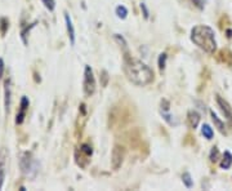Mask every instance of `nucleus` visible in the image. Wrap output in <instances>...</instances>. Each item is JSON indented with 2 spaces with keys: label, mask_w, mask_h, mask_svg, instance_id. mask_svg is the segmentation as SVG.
<instances>
[{
  "label": "nucleus",
  "mask_w": 232,
  "mask_h": 191,
  "mask_svg": "<svg viewBox=\"0 0 232 191\" xmlns=\"http://www.w3.org/2000/svg\"><path fill=\"white\" fill-rule=\"evenodd\" d=\"M141 9H143V13H145V17L147 18V17H148V10H147V8H146V5L143 4V3L141 4Z\"/></svg>",
  "instance_id": "obj_23"
},
{
  "label": "nucleus",
  "mask_w": 232,
  "mask_h": 191,
  "mask_svg": "<svg viewBox=\"0 0 232 191\" xmlns=\"http://www.w3.org/2000/svg\"><path fill=\"white\" fill-rule=\"evenodd\" d=\"M191 40L206 53H214L217 49L215 32L206 25H197L191 31Z\"/></svg>",
  "instance_id": "obj_2"
},
{
  "label": "nucleus",
  "mask_w": 232,
  "mask_h": 191,
  "mask_svg": "<svg viewBox=\"0 0 232 191\" xmlns=\"http://www.w3.org/2000/svg\"><path fill=\"white\" fill-rule=\"evenodd\" d=\"M182 180H183V183L186 185V187L187 189H191L193 186V181H192V178H191V174L190 173H183V176H182Z\"/></svg>",
  "instance_id": "obj_16"
},
{
  "label": "nucleus",
  "mask_w": 232,
  "mask_h": 191,
  "mask_svg": "<svg viewBox=\"0 0 232 191\" xmlns=\"http://www.w3.org/2000/svg\"><path fill=\"white\" fill-rule=\"evenodd\" d=\"M4 90H5V113H9V109H10V80L9 79L5 80Z\"/></svg>",
  "instance_id": "obj_11"
},
{
  "label": "nucleus",
  "mask_w": 232,
  "mask_h": 191,
  "mask_svg": "<svg viewBox=\"0 0 232 191\" xmlns=\"http://www.w3.org/2000/svg\"><path fill=\"white\" fill-rule=\"evenodd\" d=\"M124 72L128 80L135 85L145 87L154 80V72L139 59H134L128 54L124 57Z\"/></svg>",
  "instance_id": "obj_1"
},
{
  "label": "nucleus",
  "mask_w": 232,
  "mask_h": 191,
  "mask_svg": "<svg viewBox=\"0 0 232 191\" xmlns=\"http://www.w3.org/2000/svg\"><path fill=\"white\" fill-rule=\"evenodd\" d=\"M201 133H203V136L206 139H211L213 136H214V132H213V129H211V127L209 124H204L201 127Z\"/></svg>",
  "instance_id": "obj_14"
},
{
  "label": "nucleus",
  "mask_w": 232,
  "mask_h": 191,
  "mask_svg": "<svg viewBox=\"0 0 232 191\" xmlns=\"http://www.w3.org/2000/svg\"><path fill=\"white\" fill-rule=\"evenodd\" d=\"M96 79L93 75V70L90 69V66H85L84 70V83H83V88H84V93L86 97H90L94 94L96 92Z\"/></svg>",
  "instance_id": "obj_3"
},
{
  "label": "nucleus",
  "mask_w": 232,
  "mask_h": 191,
  "mask_svg": "<svg viewBox=\"0 0 232 191\" xmlns=\"http://www.w3.org/2000/svg\"><path fill=\"white\" fill-rule=\"evenodd\" d=\"M21 168L23 173L29 174L31 170L35 168V163L32 162V158H31V154L30 152H25L23 156L21 159Z\"/></svg>",
  "instance_id": "obj_6"
},
{
  "label": "nucleus",
  "mask_w": 232,
  "mask_h": 191,
  "mask_svg": "<svg viewBox=\"0 0 232 191\" xmlns=\"http://www.w3.org/2000/svg\"><path fill=\"white\" fill-rule=\"evenodd\" d=\"M7 159H8L7 150L3 149L2 151H0V190H2V187H3L4 178H5V172H7Z\"/></svg>",
  "instance_id": "obj_7"
},
{
  "label": "nucleus",
  "mask_w": 232,
  "mask_h": 191,
  "mask_svg": "<svg viewBox=\"0 0 232 191\" xmlns=\"http://www.w3.org/2000/svg\"><path fill=\"white\" fill-rule=\"evenodd\" d=\"M116 16L119 18H121V20H125L128 16V9L124 7V5H119V7L116 8Z\"/></svg>",
  "instance_id": "obj_15"
},
{
  "label": "nucleus",
  "mask_w": 232,
  "mask_h": 191,
  "mask_svg": "<svg viewBox=\"0 0 232 191\" xmlns=\"http://www.w3.org/2000/svg\"><path fill=\"white\" fill-rule=\"evenodd\" d=\"M124 158H125V150L124 147L120 145H115L112 149L111 154V167L114 170H119L121 168V165L124 163Z\"/></svg>",
  "instance_id": "obj_4"
},
{
  "label": "nucleus",
  "mask_w": 232,
  "mask_h": 191,
  "mask_svg": "<svg viewBox=\"0 0 232 191\" xmlns=\"http://www.w3.org/2000/svg\"><path fill=\"white\" fill-rule=\"evenodd\" d=\"M210 160L211 162H214V163L219 160V151H218L217 147H213V150L210 152Z\"/></svg>",
  "instance_id": "obj_19"
},
{
  "label": "nucleus",
  "mask_w": 232,
  "mask_h": 191,
  "mask_svg": "<svg viewBox=\"0 0 232 191\" xmlns=\"http://www.w3.org/2000/svg\"><path fill=\"white\" fill-rule=\"evenodd\" d=\"M29 98L26 96H23L21 98V109H20V113L17 114V119H16V123L17 124H22L23 123V119H25V115H26V111L29 109Z\"/></svg>",
  "instance_id": "obj_8"
},
{
  "label": "nucleus",
  "mask_w": 232,
  "mask_h": 191,
  "mask_svg": "<svg viewBox=\"0 0 232 191\" xmlns=\"http://www.w3.org/2000/svg\"><path fill=\"white\" fill-rule=\"evenodd\" d=\"M8 27H9V21L7 20V18H2V20H0V31H2L3 35L7 32Z\"/></svg>",
  "instance_id": "obj_17"
},
{
  "label": "nucleus",
  "mask_w": 232,
  "mask_h": 191,
  "mask_svg": "<svg viewBox=\"0 0 232 191\" xmlns=\"http://www.w3.org/2000/svg\"><path fill=\"white\" fill-rule=\"evenodd\" d=\"M227 34H228V38H231V36H232V31H231V30H227Z\"/></svg>",
  "instance_id": "obj_24"
},
{
  "label": "nucleus",
  "mask_w": 232,
  "mask_h": 191,
  "mask_svg": "<svg viewBox=\"0 0 232 191\" xmlns=\"http://www.w3.org/2000/svg\"><path fill=\"white\" fill-rule=\"evenodd\" d=\"M65 22H66V27H67V32H68V38H70L71 44H75V29L71 21V17L68 16V13H65Z\"/></svg>",
  "instance_id": "obj_9"
},
{
  "label": "nucleus",
  "mask_w": 232,
  "mask_h": 191,
  "mask_svg": "<svg viewBox=\"0 0 232 191\" xmlns=\"http://www.w3.org/2000/svg\"><path fill=\"white\" fill-rule=\"evenodd\" d=\"M231 165H232V154L230 151H226L223 154V159H222V162H221V167L223 169H228Z\"/></svg>",
  "instance_id": "obj_13"
},
{
  "label": "nucleus",
  "mask_w": 232,
  "mask_h": 191,
  "mask_svg": "<svg viewBox=\"0 0 232 191\" xmlns=\"http://www.w3.org/2000/svg\"><path fill=\"white\" fill-rule=\"evenodd\" d=\"M192 2H193V4H195L197 8H200V9H204L206 0H192Z\"/></svg>",
  "instance_id": "obj_21"
},
{
  "label": "nucleus",
  "mask_w": 232,
  "mask_h": 191,
  "mask_svg": "<svg viewBox=\"0 0 232 191\" xmlns=\"http://www.w3.org/2000/svg\"><path fill=\"white\" fill-rule=\"evenodd\" d=\"M210 115H211V119H213V123L215 124V127L218 128V131L221 132V133H223V134H226V127H224V123L218 118V116L214 114V111H210Z\"/></svg>",
  "instance_id": "obj_12"
},
{
  "label": "nucleus",
  "mask_w": 232,
  "mask_h": 191,
  "mask_svg": "<svg viewBox=\"0 0 232 191\" xmlns=\"http://www.w3.org/2000/svg\"><path fill=\"white\" fill-rule=\"evenodd\" d=\"M43 4L45 5V8L49 9V10H54L55 8V2L54 0H41Z\"/></svg>",
  "instance_id": "obj_20"
},
{
  "label": "nucleus",
  "mask_w": 232,
  "mask_h": 191,
  "mask_svg": "<svg viewBox=\"0 0 232 191\" xmlns=\"http://www.w3.org/2000/svg\"><path fill=\"white\" fill-rule=\"evenodd\" d=\"M217 103H218L219 109H221V111L223 113L224 118L230 121V124H232V109L230 106V103L226 100H223L221 96H217Z\"/></svg>",
  "instance_id": "obj_5"
},
{
  "label": "nucleus",
  "mask_w": 232,
  "mask_h": 191,
  "mask_svg": "<svg viewBox=\"0 0 232 191\" xmlns=\"http://www.w3.org/2000/svg\"><path fill=\"white\" fill-rule=\"evenodd\" d=\"M187 121H188V125L192 128V129H195L197 125H199V123H200V115L196 113V111H190L188 114H187Z\"/></svg>",
  "instance_id": "obj_10"
},
{
  "label": "nucleus",
  "mask_w": 232,
  "mask_h": 191,
  "mask_svg": "<svg viewBox=\"0 0 232 191\" xmlns=\"http://www.w3.org/2000/svg\"><path fill=\"white\" fill-rule=\"evenodd\" d=\"M3 74H4V61L3 58H0V79L3 78Z\"/></svg>",
  "instance_id": "obj_22"
},
{
  "label": "nucleus",
  "mask_w": 232,
  "mask_h": 191,
  "mask_svg": "<svg viewBox=\"0 0 232 191\" xmlns=\"http://www.w3.org/2000/svg\"><path fill=\"white\" fill-rule=\"evenodd\" d=\"M165 63H166V54L165 53H161L160 57H159V69L161 71L165 69Z\"/></svg>",
  "instance_id": "obj_18"
}]
</instances>
